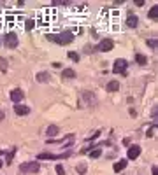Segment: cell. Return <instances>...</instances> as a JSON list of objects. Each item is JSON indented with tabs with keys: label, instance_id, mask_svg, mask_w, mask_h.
Wrapping results in <instances>:
<instances>
[{
	"label": "cell",
	"instance_id": "obj_1",
	"mask_svg": "<svg viewBox=\"0 0 158 175\" xmlns=\"http://www.w3.org/2000/svg\"><path fill=\"white\" fill-rule=\"evenodd\" d=\"M55 40H56L58 44H62V46H67V44H70V42L74 40V33H72L70 30H63L62 33L56 35Z\"/></svg>",
	"mask_w": 158,
	"mask_h": 175
},
{
	"label": "cell",
	"instance_id": "obj_2",
	"mask_svg": "<svg viewBox=\"0 0 158 175\" xmlns=\"http://www.w3.org/2000/svg\"><path fill=\"white\" fill-rule=\"evenodd\" d=\"M70 152H63V154H51V152H41L37 154V159H63V158H69Z\"/></svg>",
	"mask_w": 158,
	"mask_h": 175
},
{
	"label": "cell",
	"instance_id": "obj_3",
	"mask_svg": "<svg viewBox=\"0 0 158 175\" xmlns=\"http://www.w3.org/2000/svg\"><path fill=\"white\" fill-rule=\"evenodd\" d=\"M23 173H37L39 172V163L35 161H30V163H23L21 166H20Z\"/></svg>",
	"mask_w": 158,
	"mask_h": 175
},
{
	"label": "cell",
	"instance_id": "obj_4",
	"mask_svg": "<svg viewBox=\"0 0 158 175\" xmlns=\"http://www.w3.org/2000/svg\"><path fill=\"white\" fill-rule=\"evenodd\" d=\"M114 47V42L111 40V39H104V40H100L99 44H97V51H102V53H107V51H111V49Z\"/></svg>",
	"mask_w": 158,
	"mask_h": 175
},
{
	"label": "cell",
	"instance_id": "obj_5",
	"mask_svg": "<svg viewBox=\"0 0 158 175\" xmlns=\"http://www.w3.org/2000/svg\"><path fill=\"white\" fill-rule=\"evenodd\" d=\"M4 42H5V46L7 47H16L18 46V35L14 33V32H9V33H5V37H4Z\"/></svg>",
	"mask_w": 158,
	"mask_h": 175
},
{
	"label": "cell",
	"instance_id": "obj_6",
	"mask_svg": "<svg viewBox=\"0 0 158 175\" xmlns=\"http://www.w3.org/2000/svg\"><path fill=\"white\" fill-rule=\"evenodd\" d=\"M127 67H128L127 60H125V58H118V60L114 61V67H113V70H114L116 74H121V72H125V70H127Z\"/></svg>",
	"mask_w": 158,
	"mask_h": 175
},
{
	"label": "cell",
	"instance_id": "obj_7",
	"mask_svg": "<svg viewBox=\"0 0 158 175\" xmlns=\"http://www.w3.org/2000/svg\"><path fill=\"white\" fill-rule=\"evenodd\" d=\"M23 96H25V95H23V91L20 89V88H16V89L11 91V100L14 102V105H18V102H21Z\"/></svg>",
	"mask_w": 158,
	"mask_h": 175
},
{
	"label": "cell",
	"instance_id": "obj_8",
	"mask_svg": "<svg viewBox=\"0 0 158 175\" xmlns=\"http://www.w3.org/2000/svg\"><path fill=\"white\" fill-rule=\"evenodd\" d=\"M139 154H141V145H132L128 149V159H137L139 158ZM127 159V161H128Z\"/></svg>",
	"mask_w": 158,
	"mask_h": 175
},
{
	"label": "cell",
	"instance_id": "obj_9",
	"mask_svg": "<svg viewBox=\"0 0 158 175\" xmlns=\"http://www.w3.org/2000/svg\"><path fill=\"white\" fill-rule=\"evenodd\" d=\"M83 100H84L88 105H95V103H97V98H95V95L92 93V91H84V93H83Z\"/></svg>",
	"mask_w": 158,
	"mask_h": 175
},
{
	"label": "cell",
	"instance_id": "obj_10",
	"mask_svg": "<svg viewBox=\"0 0 158 175\" xmlns=\"http://www.w3.org/2000/svg\"><path fill=\"white\" fill-rule=\"evenodd\" d=\"M139 25V18H137V14H128V18H127V26L128 28H135Z\"/></svg>",
	"mask_w": 158,
	"mask_h": 175
},
{
	"label": "cell",
	"instance_id": "obj_11",
	"mask_svg": "<svg viewBox=\"0 0 158 175\" xmlns=\"http://www.w3.org/2000/svg\"><path fill=\"white\" fill-rule=\"evenodd\" d=\"M14 112L18 114V116H27L30 112V109L27 107V105H14Z\"/></svg>",
	"mask_w": 158,
	"mask_h": 175
},
{
	"label": "cell",
	"instance_id": "obj_12",
	"mask_svg": "<svg viewBox=\"0 0 158 175\" xmlns=\"http://www.w3.org/2000/svg\"><path fill=\"white\" fill-rule=\"evenodd\" d=\"M127 163H128L127 159H121V161H118V163H114V166H113V168H114V172H116V173H118V172H121L123 168L127 166Z\"/></svg>",
	"mask_w": 158,
	"mask_h": 175
},
{
	"label": "cell",
	"instance_id": "obj_13",
	"mask_svg": "<svg viewBox=\"0 0 158 175\" xmlns=\"http://www.w3.org/2000/svg\"><path fill=\"white\" fill-rule=\"evenodd\" d=\"M106 89L107 91H118L120 89V82H118V81H111V82H107Z\"/></svg>",
	"mask_w": 158,
	"mask_h": 175
},
{
	"label": "cell",
	"instance_id": "obj_14",
	"mask_svg": "<svg viewBox=\"0 0 158 175\" xmlns=\"http://www.w3.org/2000/svg\"><path fill=\"white\" fill-rule=\"evenodd\" d=\"M25 28H27V30H34V28H35V19H34V18H27V19H25Z\"/></svg>",
	"mask_w": 158,
	"mask_h": 175
},
{
	"label": "cell",
	"instance_id": "obj_15",
	"mask_svg": "<svg viewBox=\"0 0 158 175\" xmlns=\"http://www.w3.org/2000/svg\"><path fill=\"white\" fill-rule=\"evenodd\" d=\"M60 131V126H56V124H51L48 130H46V133H48V137H53V135H56V133Z\"/></svg>",
	"mask_w": 158,
	"mask_h": 175
},
{
	"label": "cell",
	"instance_id": "obj_16",
	"mask_svg": "<svg viewBox=\"0 0 158 175\" xmlns=\"http://www.w3.org/2000/svg\"><path fill=\"white\" fill-rule=\"evenodd\" d=\"M37 81H39V82L49 81V74H48V72H39V74H37Z\"/></svg>",
	"mask_w": 158,
	"mask_h": 175
},
{
	"label": "cell",
	"instance_id": "obj_17",
	"mask_svg": "<svg viewBox=\"0 0 158 175\" xmlns=\"http://www.w3.org/2000/svg\"><path fill=\"white\" fill-rule=\"evenodd\" d=\"M63 77H67V79H74V77H76V70L65 68V70H63Z\"/></svg>",
	"mask_w": 158,
	"mask_h": 175
},
{
	"label": "cell",
	"instance_id": "obj_18",
	"mask_svg": "<svg viewBox=\"0 0 158 175\" xmlns=\"http://www.w3.org/2000/svg\"><path fill=\"white\" fill-rule=\"evenodd\" d=\"M148 16H149L151 19H155V18L158 16V5H153V7H151L149 12H148Z\"/></svg>",
	"mask_w": 158,
	"mask_h": 175
},
{
	"label": "cell",
	"instance_id": "obj_19",
	"mask_svg": "<svg viewBox=\"0 0 158 175\" xmlns=\"http://www.w3.org/2000/svg\"><path fill=\"white\" fill-rule=\"evenodd\" d=\"M100 154H102L100 147H95V149H92V151H90V156H92V158H99Z\"/></svg>",
	"mask_w": 158,
	"mask_h": 175
},
{
	"label": "cell",
	"instance_id": "obj_20",
	"mask_svg": "<svg viewBox=\"0 0 158 175\" xmlns=\"http://www.w3.org/2000/svg\"><path fill=\"white\" fill-rule=\"evenodd\" d=\"M137 63H139V65H146V63H148V58H146V56L144 54H137Z\"/></svg>",
	"mask_w": 158,
	"mask_h": 175
},
{
	"label": "cell",
	"instance_id": "obj_21",
	"mask_svg": "<svg viewBox=\"0 0 158 175\" xmlns=\"http://www.w3.org/2000/svg\"><path fill=\"white\" fill-rule=\"evenodd\" d=\"M7 25L11 28L14 26V16H13V12H7Z\"/></svg>",
	"mask_w": 158,
	"mask_h": 175
},
{
	"label": "cell",
	"instance_id": "obj_22",
	"mask_svg": "<svg viewBox=\"0 0 158 175\" xmlns=\"http://www.w3.org/2000/svg\"><path fill=\"white\" fill-rule=\"evenodd\" d=\"M0 70H2V72L7 70V60H4V58H0Z\"/></svg>",
	"mask_w": 158,
	"mask_h": 175
},
{
	"label": "cell",
	"instance_id": "obj_23",
	"mask_svg": "<svg viewBox=\"0 0 158 175\" xmlns=\"http://www.w3.org/2000/svg\"><path fill=\"white\" fill-rule=\"evenodd\" d=\"M88 166L86 165H77V173H86Z\"/></svg>",
	"mask_w": 158,
	"mask_h": 175
},
{
	"label": "cell",
	"instance_id": "obj_24",
	"mask_svg": "<svg viewBox=\"0 0 158 175\" xmlns=\"http://www.w3.org/2000/svg\"><path fill=\"white\" fill-rule=\"evenodd\" d=\"M67 56H69L70 60H74V61H79V56H77V53H72V51H70V53H69Z\"/></svg>",
	"mask_w": 158,
	"mask_h": 175
},
{
	"label": "cell",
	"instance_id": "obj_25",
	"mask_svg": "<svg viewBox=\"0 0 158 175\" xmlns=\"http://www.w3.org/2000/svg\"><path fill=\"white\" fill-rule=\"evenodd\" d=\"M14 154H16V149H13V151H11V152L7 154V163H11V161H13V158H14Z\"/></svg>",
	"mask_w": 158,
	"mask_h": 175
},
{
	"label": "cell",
	"instance_id": "obj_26",
	"mask_svg": "<svg viewBox=\"0 0 158 175\" xmlns=\"http://www.w3.org/2000/svg\"><path fill=\"white\" fill-rule=\"evenodd\" d=\"M148 46H149V47H156V40H155V39H148Z\"/></svg>",
	"mask_w": 158,
	"mask_h": 175
},
{
	"label": "cell",
	"instance_id": "obj_27",
	"mask_svg": "<svg viewBox=\"0 0 158 175\" xmlns=\"http://www.w3.org/2000/svg\"><path fill=\"white\" fill-rule=\"evenodd\" d=\"M56 173L58 175H65V170H63V166H62V165H58V166H56Z\"/></svg>",
	"mask_w": 158,
	"mask_h": 175
},
{
	"label": "cell",
	"instance_id": "obj_28",
	"mask_svg": "<svg viewBox=\"0 0 158 175\" xmlns=\"http://www.w3.org/2000/svg\"><path fill=\"white\" fill-rule=\"evenodd\" d=\"M153 131H155V126H149V130H148L146 135H148V137H153Z\"/></svg>",
	"mask_w": 158,
	"mask_h": 175
},
{
	"label": "cell",
	"instance_id": "obj_29",
	"mask_svg": "<svg viewBox=\"0 0 158 175\" xmlns=\"http://www.w3.org/2000/svg\"><path fill=\"white\" fill-rule=\"evenodd\" d=\"M4 117H5V112L0 110V121H4Z\"/></svg>",
	"mask_w": 158,
	"mask_h": 175
},
{
	"label": "cell",
	"instance_id": "obj_30",
	"mask_svg": "<svg viewBox=\"0 0 158 175\" xmlns=\"http://www.w3.org/2000/svg\"><path fill=\"white\" fill-rule=\"evenodd\" d=\"M135 5H144V0H135Z\"/></svg>",
	"mask_w": 158,
	"mask_h": 175
},
{
	"label": "cell",
	"instance_id": "obj_31",
	"mask_svg": "<svg viewBox=\"0 0 158 175\" xmlns=\"http://www.w3.org/2000/svg\"><path fill=\"white\" fill-rule=\"evenodd\" d=\"M153 175H158V166H153Z\"/></svg>",
	"mask_w": 158,
	"mask_h": 175
},
{
	"label": "cell",
	"instance_id": "obj_32",
	"mask_svg": "<svg viewBox=\"0 0 158 175\" xmlns=\"http://www.w3.org/2000/svg\"><path fill=\"white\" fill-rule=\"evenodd\" d=\"M2 165H4V163H2V159H0V168H2Z\"/></svg>",
	"mask_w": 158,
	"mask_h": 175
},
{
	"label": "cell",
	"instance_id": "obj_33",
	"mask_svg": "<svg viewBox=\"0 0 158 175\" xmlns=\"http://www.w3.org/2000/svg\"><path fill=\"white\" fill-rule=\"evenodd\" d=\"M0 44H2V39H0Z\"/></svg>",
	"mask_w": 158,
	"mask_h": 175
}]
</instances>
